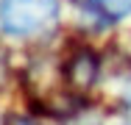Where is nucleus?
<instances>
[{"instance_id": "obj_1", "label": "nucleus", "mask_w": 131, "mask_h": 125, "mask_svg": "<svg viewBox=\"0 0 131 125\" xmlns=\"http://www.w3.org/2000/svg\"><path fill=\"white\" fill-rule=\"evenodd\" d=\"M59 0H0V31L8 36H42L59 25Z\"/></svg>"}, {"instance_id": "obj_3", "label": "nucleus", "mask_w": 131, "mask_h": 125, "mask_svg": "<svg viewBox=\"0 0 131 125\" xmlns=\"http://www.w3.org/2000/svg\"><path fill=\"white\" fill-rule=\"evenodd\" d=\"M84 14L95 22V28H106L131 14V0H81Z\"/></svg>"}, {"instance_id": "obj_2", "label": "nucleus", "mask_w": 131, "mask_h": 125, "mask_svg": "<svg viewBox=\"0 0 131 125\" xmlns=\"http://www.w3.org/2000/svg\"><path fill=\"white\" fill-rule=\"evenodd\" d=\"M98 70H101V61H98V56L89 47H81V50H75V53H70L67 61H64V78H67V83L75 86V89L92 86L95 78H98Z\"/></svg>"}, {"instance_id": "obj_4", "label": "nucleus", "mask_w": 131, "mask_h": 125, "mask_svg": "<svg viewBox=\"0 0 131 125\" xmlns=\"http://www.w3.org/2000/svg\"><path fill=\"white\" fill-rule=\"evenodd\" d=\"M123 125H131V97L126 103V111H123Z\"/></svg>"}]
</instances>
